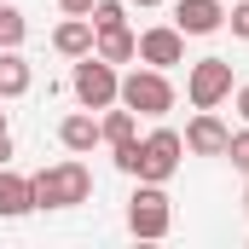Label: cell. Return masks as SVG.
I'll list each match as a JSON object with an SVG mask.
<instances>
[{
    "instance_id": "cell-1",
    "label": "cell",
    "mask_w": 249,
    "mask_h": 249,
    "mask_svg": "<svg viewBox=\"0 0 249 249\" xmlns=\"http://www.w3.org/2000/svg\"><path fill=\"white\" fill-rule=\"evenodd\" d=\"M110 157H116V168L133 174V180H151V186H168L174 174H180V157H186V139L174 133V127H157V133H133L122 145H110Z\"/></svg>"
},
{
    "instance_id": "cell-2",
    "label": "cell",
    "mask_w": 249,
    "mask_h": 249,
    "mask_svg": "<svg viewBox=\"0 0 249 249\" xmlns=\"http://www.w3.org/2000/svg\"><path fill=\"white\" fill-rule=\"evenodd\" d=\"M29 186H35V209H81L93 197V168L75 162V157H64L53 168L29 174Z\"/></svg>"
},
{
    "instance_id": "cell-3",
    "label": "cell",
    "mask_w": 249,
    "mask_h": 249,
    "mask_svg": "<svg viewBox=\"0 0 249 249\" xmlns=\"http://www.w3.org/2000/svg\"><path fill=\"white\" fill-rule=\"evenodd\" d=\"M116 99L133 116H168L174 110V81H168V70H151L145 64V70H127L122 75V93Z\"/></svg>"
},
{
    "instance_id": "cell-4",
    "label": "cell",
    "mask_w": 249,
    "mask_h": 249,
    "mask_svg": "<svg viewBox=\"0 0 249 249\" xmlns=\"http://www.w3.org/2000/svg\"><path fill=\"white\" fill-rule=\"evenodd\" d=\"M127 232H133V238H168V232H174V203H168L162 186L139 180V191L127 197Z\"/></svg>"
},
{
    "instance_id": "cell-5",
    "label": "cell",
    "mask_w": 249,
    "mask_h": 249,
    "mask_svg": "<svg viewBox=\"0 0 249 249\" xmlns=\"http://www.w3.org/2000/svg\"><path fill=\"white\" fill-rule=\"evenodd\" d=\"M70 87H75V105H81V110H105V105H116L122 75H116V64H105L99 53H87V58H75Z\"/></svg>"
},
{
    "instance_id": "cell-6",
    "label": "cell",
    "mask_w": 249,
    "mask_h": 249,
    "mask_svg": "<svg viewBox=\"0 0 249 249\" xmlns=\"http://www.w3.org/2000/svg\"><path fill=\"white\" fill-rule=\"evenodd\" d=\"M186 99L197 110H214L232 99V58H197L186 70Z\"/></svg>"
},
{
    "instance_id": "cell-7",
    "label": "cell",
    "mask_w": 249,
    "mask_h": 249,
    "mask_svg": "<svg viewBox=\"0 0 249 249\" xmlns=\"http://www.w3.org/2000/svg\"><path fill=\"white\" fill-rule=\"evenodd\" d=\"M139 64H151V70H174V64H186V35H180L174 23L145 29V35H139Z\"/></svg>"
},
{
    "instance_id": "cell-8",
    "label": "cell",
    "mask_w": 249,
    "mask_h": 249,
    "mask_svg": "<svg viewBox=\"0 0 249 249\" xmlns=\"http://www.w3.org/2000/svg\"><path fill=\"white\" fill-rule=\"evenodd\" d=\"M180 139H186V151H191V157H226V145H232V127L220 122L214 110H197V116L186 122V133H180Z\"/></svg>"
},
{
    "instance_id": "cell-9",
    "label": "cell",
    "mask_w": 249,
    "mask_h": 249,
    "mask_svg": "<svg viewBox=\"0 0 249 249\" xmlns=\"http://www.w3.org/2000/svg\"><path fill=\"white\" fill-rule=\"evenodd\" d=\"M226 23V0H174V29L180 35H214Z\"/></svg>"
},
{
    "instance_id": "cell-10",
    "label": "cell",
    "mask_w": 249,
    "mask_h": 249,
    "mask_svg": "<svg viewBox=\"0 0 249 249\" xmlns=\"http://www.w3.org/2000/svg\"><path fill=\"white\" fill-rule=\"evenodd\" d=\"M58 145L70 151V157H87L93 145H105V133H99V116L93 110H70L58 122Z\"/></svg>"
},
{
    "instance_id": "cell-11",
    "label": "cell",
    "mask_w": 249,
    "mask_h": 249,
    "mask_svg": "<svg viewBox=\"0 0 249 249\" xmlns=\"http://www.w3.org/2000/svg\"><path fill=\"white\" fill-rule=\"evenodd\" d=\"M35 209V186H29V174H12V162L0 168V220H18V214H29Z\"/></svg>"
},
{
    "instance_id": "cell-12",
    "label": "cell",
    "mask_w": 249,
    "mask_h": 249,
    "mask_svg": "<svg viewBox=\"0 0 249 249\" xmlns=\"http://www.w3.org/2000/svg\"><path fill=\"white\" fill-rule=\"evenodd\" d=\"M93 53L105 64H133L139 58V35L127 29V23H116V29H93Z\"/></svg>"
},
{
    "instance_id": "cell-13",
    "label": "cell",
    "mask_w": 249,
    "mask_h": 249,
    "mask_svg": "<svg viewBox=\"0 0 249 249\" xmlns=\"http://www.w3.org/2000/svg\"><path fill=\"white\" fill-rule=\"evenodd\" d=\"M35 87V70H29V58L18 53V47H0V99H23Z\"/></svg>"
},
{
    "instance_id": "cell-14",
    "label": "cell",
    "mask_w": 249,
    "mask_h": 249,
    "mask_svg": "<svg viewBox=\"0 0 249 249\" xmlns=\"http://www.w3.org/2000/svg\"><path fill=\"white\" fill-rule=\"evenodd\" d=\"M53 47H58L64 58H87L93 53V18H64L58 29H53Z\"/></svg>"
},
{
    "instance_id": "cell-15",
    "label": "cell",
    "mask_w": 249,
    "mask_h": 249,
    "mask_svg": "<svg viewBox=\"0 0 249 249\" xmlns=\"http://www.w3.org/2000/svg\"><path fill=\"white\" fill-rule=\"evenodd\" d=\"M99 133H105V145H122V139H133V133H139V116H133L122 99H116V105H105V116H99Z\"/></svg>"
},
{
    "instance_id": "cell-16",
    "label": "cell",
    "mask_w": 249,
    "mask_h": 249,
    "mask_svg": "<svg viewBox=\"0 0 249 249\" xmlns=\"http://www.w3.org/2000/svg\"><path fill=\"white\" fill-rule=\"evenodd\" d=\"M23 35H29V18L0 0V47H23Z\"/></svg>"
},
{
    "instance_id": "cell-17",
    "label": "cell",
    "mask_w": 249,
    "mask_h": 249,
    "mask_svg": "<svg viewBox=\"0 0 249 249\" xmlns=\"http://www.w3.org/2000/svg\"><path fill=\"white\" fill-rule=\"evenodd\" d=\"M87 18H93V29H116V23H127V6L122 0H93Z\"/></svg>"
},
{
    "instance_id": "cell-18",
    "label": "cell",
    "mask_w": 249,
    "mask_h": 249,
    "mask_svg": "<svg viewBox=\"0 0 249 249\" xmlns=\"http://www.w3.org/2000/svg\"><path fill=\"white\" fill-rule=\"evenodd\" d=\"M226 157H232V168H244V174H249V122L238 127V133H232V145H226Z\"/></svg>"
},
{
    "instance_id": "cell-19",
    "label": "cell",
    "mask_w": 249,
    "mask_h": 249,
    "mask_svg": "<svg viewBox=\"0 0 249 249\" xmlns=\"http://www.w3.org/2000/svg\"><path fill=\"white\" fill-rule=\"evenodd\" d=\"M226 23H232V35H238V41H249V0H232Z\"/></svg>"
},
{
    "instance_id": "cell-20",
    "label": "cell",
    "mask_w": 249,
    "mask_h": 249,
    "mask_svg": "<svg viewBox=\"0 0 249 249\" xmlns=\"http://www.w3.org/2000/svg\"><path fill=\"white\" fill-rule=\"evenodd\" d=\"M58 12H64V18H87V12H93V0H58Z\"/></svg>"
},
{
    "instance_id": "cell-21",
    "label": "cell",
    "mask_w": 249,
    "mask_h": 249,
    "mask_svg": "<svg viewBox=\"0 0 249 249\" xmlns=\"http://www.w3.org/2000/svg\"><path fill=\"white\" fill-rule=\"evenodd\" d=\"M232 105H238V116L249 122V81H244V87H232Z\"/></svg>"
},
{
    "instance_id": "cell-22",
    "label": "cell",
    "mask_w": 249,
    "mask_h": 249,
    "mask_svg": "<svg viewBox=\"0 0 249 249\" xmlns=\"http://www.w3.org/2000/svg\"><path fill=\"white\" fill-rule=\"evenodd\" d=\"M12 162V133H0V168Z\"/></svg>"
},
{
    "instance_id": "cell-23",
    "label": "cell",
    "mask_w": 249,
    "mask_h": 249,
    "mask_svg": "<svg viewBox=\"0 0 249 249\" xmlns=\"http://www.w3.org/2000/svg\"><path fill=\"white\" fill-rule=\"evenodd\" d=\"M133 6H162V0H133Z\"/></svg>"
},
{
    "instance_id": "cell-24",
    "label": "cell",
    "mask_w": 249,
    "mask_h": 249,
    "mask_svg": "<svg viewBox=\"0 0 249 249\" xmlns=\"http://www.w3.org/2000/svg\"><path fill=\"white\" fill-rule=\"evenodd\" d=\"M0 133H6V110H0Z\"/></svg>"
},
{
    "instance_id": "cell-25",
    "label": "cell",
    "mask_w": 249,
    "mask_h": 249,
    "mask_svg": "<svg viewBox=\"0 0 249 249\" xmlns=\"http://www.w3.org/2000/svg\"><path fill=\"white\" fill-rule=\"evenodd\" d=\"M226 6H232V0H226Z\"/></svg>"
}]
</instances>
